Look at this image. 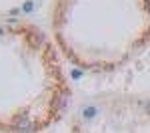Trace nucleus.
I'll return each mask as SVG.
<instances>
[{
    "mask_svg": "<svg viewBox=\"0 0 150 133\" xmlns=\"http://www.w3.org/2000/svg\"><path fill=\"white\" fill-rule=\"evenodd\" d=\"M100 113V109L96 107V105H84V107H80V119L82 121H92L96 115Z\"/></svg>",
    "mask_w": 150,
    "mask_h": 133,
    "instance_id": "7ed1b4c3",
    "label": "nucleus"
},
{
    "mask_svg": "<svg viewBox=\"0 0 150 133\" xmlns=\"http://www.w3.org/2000/svg\"><path fill=\"white\" fill-rule=\"evenodd\" d=\"M20 10H22V14H30V12L34 10V0H26Z\"/></svg>",
    "mask_w": 150,
    "mask_h": 133,
    "instance_id": "39448f33",
    "label": "nucleus"
},
{
    "mask_svg": "<svg viewBox=\"0 0 150 133\" xmlns=\"http://www.w3.org/2000/svg\"><path fill=\"white\" fill-rule=\"evenodd\" d=\"M70 79H74V81L82 79V71L80 69H72V71H70Z\"/></svg>",
    "mask_w": 150,
    "mask_h": 133,
    "instance_id": "423d86ee",
    "label": "nucleus"
},
{
    "mask_svg": "<svg viewBox=\"0 0 150 133\" xmlns=\"http://www.w3.org/2000/svg\"><path fill=\"white\" fill-rule=\"evenodd\" d=\"M28 42H30L32 48H38L44 42V35H42V32H32V35H28Z\"/></svg>",
    "mask_w": 150,
    "mask_h": 133,
    "instance_id": "20e7f679",
    "label": "nucleus"
},
{
    "mask_svg": "<svg viewBox=\"0 0 150 133\" xmlns=\"http://www.w3.org/2000/svg\"><path fill=\"white\" fill-rule=\"evenodd\" d=\"M2 35H4V28H2V26H0V36H2Z\"/></svg>",
    "mask_w": 150,
    "mask_h": 133,
    "instance_id": "9d476101",
    "label": "nucleus"
},
{
    "mask_svg": "<svg viewBox=\"0 0 150 133\" xmlns=\"http://www.w3.org/2000/svg\"><path fill=\"white\" fill-rule=\"evenodd\" d=\"M68 101H70V93H68V91H64V93H60V95L54 97V101H52V109H54V111H64L66 105H68Z\"/></svg>",
    "mask_w": 150,
    "mask_h": 133,
    "instance_id": "f03ea898",
    "label": "nucleus"
},
{
    "mask_svg": "<svg viewBox=\"0 0 150 133\" xmlns=\"http://www.w3.org/2000/svg\"><path fill=\"white\" fill-rule=\"evenodd\" d=\"M20 12H22V10H20V8H12V10H10V16H18Z\"/></svg>",
    "mask_w": 150,
    "mask_h": 133,
    "instance_id": "0eeeda50",
    "label": "nucleus"
},
{
    "mask_svg": "<svg viewBox=\"0 0 150 133\" xmlns=\"http://www.w3.org/2000/svg\"><path fill=\"white\" fill-rule=\"evenodd\" d=\"M144 4H146V10H148V14H150V0H144Z\"/></svg>",
    "mask_w": 150,
    "mask_h": 133,
    "instance_id": "1a4fd4ad",
    "label": "nucleus"
},
{
    "mask_svg": "<svg viewBox=\"0 0 150 133\" xmlns=\"http://www.w3.org/2000/svg\"><path fill=\"white\" fill-rule=\"evenodd\" d=\"M142 105H144V109H146V111L150 113V101H146V103H142Z\"/></svg>",
    "mask_w": 150,
    "mask_h": 133,
    "instance_id": "6e6552de",
    "label": "nucleus"
},
{
    "mask_svg": "<svg viewBox=\"0 0 150 133\" xmlns=\"http://www.w3.org/2000/svg\"><path fill=\"white\" fill-rule=\"evenodd\" d=\"M36 125L32 123V119L28 115H18L14 119V131L16 133H34Z\"/></svg>",
    "mask_w": 150,
    "mask_h": 133,
    "instance_id": "f257e3e1",
    "label": "nucleus"
}]
</instances>
